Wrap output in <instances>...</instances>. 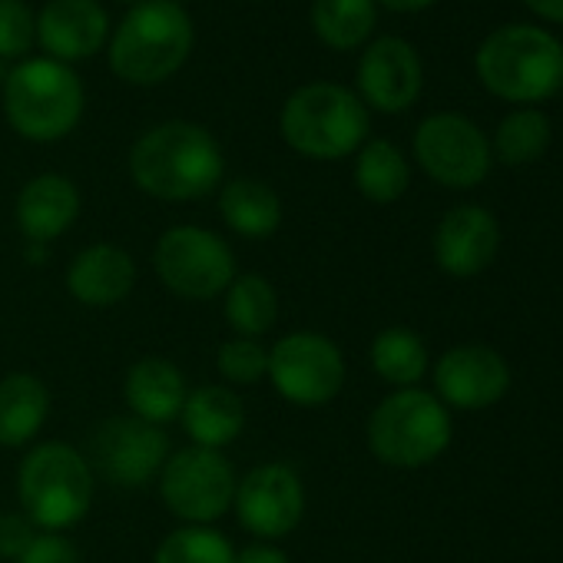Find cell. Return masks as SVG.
I'll list each match as a JSON object with an SVG mask.
<instances>
[{
  "label": "cell",
  "instance_id": "6da1fadb",
  "mask_svg": "<svg viewBox=\"0 0 563 563\" xmlns=\"http://www.w3.org/2000/svg\"><path fill=\"white\" fill-rule=\"evenodd\" d=\"M225 173L216 136L186 120H169L146 130L130 150L133 183L163 202H189L209 196Z\"/></svg>",
  "mask_w": 563,
  "mask_h": 563
},
{
  "label": "cell",
  "instance_id": "7a4b0ae2",
  "mask_svg": "<svg viewBox=\"0 0 563 563\" xmlns=\"http://www.w3.org/2000/svg\"><path fill=\"white\" fill-rule=\"evenodd\" d=\"M474 70L487 93L533 107L563 87V44L547 27L504 24L481 41Z\"/></svg>",
  "mask_w": 563,
  "mask_h": 563
},
{
  "label": "cell",
  "instance_id": "3957f363",
  "mask_svg": "<svg viewBox=\"0 0 563 563\" xmlns=\"http://www.w3.org/2000/svg\"><path fill=\"white\" fill-rule=\"evenodd\" d=\"M192 41L196 31L179 0H140L110 41V67L126 84L153 87L189 60Z\"/></svg>",
  "mask_w": 563,
  "mask_h": 563
},
{
  "label": "cell",
  "instance_id": "277c9868",
  "mask_svg": "<svg viewBox=\"0 0 563 563\" xmlns=\"http://www.w3.org/2000/svg\"><path fill=\"white\" fill-rule=\"evenodd\" d=\"M278 130L282 140L309 159H345L368 140V107L342 84H306L282 107Z\"/></svg>",
  "mask_w": 563,
  "mask_h": 563
},
{
  "label": "cell",
  "instance_id": "5b68a950",
  "mask_svg": "<svg viewBox=\"0 0 563 563\" xmlns=\"http://www.w3.org/2000/svg\"><path fill=\"white\" fill-rule=\"evenodd\" d=\"M18 497L37 530L64 533L93 504V467L67 441L37 444L18 467Z\"/></svg>",
  "mask_w": 563,
  "mask_h": 563
},
{
  "label": "cell",
  "instance_id": "8992f818",
  "mask_svg": "<svg viewBox=\"0 0 563 563\" xmlns=\"http://www.w3.org/2000/svg\"><path fill=\"white\" fill-rule=\"evenodd\" d=\"M4 113L24 140H64L84 117V84L67 64L54 57H31L4 80Z\"/></svg>",
  "mask_w": 563,
  "mask_h": 563
},
{
  "label": "cell",
  "instance_id": "52a82bcc",
  "mask_svg": "<svg viewBox=\"0 0 563 563\" xmlns=\"http://www.w3.org/2000/svg\"><path fill=\"white\" fill-rule=\"evenodd\" d=\"M451 444V411L421 388H398L368 418L372 454L401 471L434 464Z\"/></svg>",
  "mask_w": 563,
  "mask_h": 563
},
{
  "label": "cell",
  "instance_id": "ba28073f",
  "mask_svg": "<svg viewBox=\"0 0 563 563\" xmlns=\"http://www.w3.org/2000/svg\"><path fill=\"white\" fill-rule=\"evenodd\" d=\"M153 268L163 286L186 302L225 296L235 272L232 245L202 225H173L156 239Z\"/></svg>",
  "mask_w": 563,
  "mask_h": 563
},
{
  "label": "cell",
  "instance_id": "9c48e42d",
  "mask_svg": "<svg viewBox=\"0 0 563 563\" xmlns=\"http://www.w3.org/2000/svg\"><path fill=\"white\" fill-rule=\"evenodd\" d=\"M265 378L296 408H325L345 388V358L329 335L292 332L268 349Z\"/></svg>",
  "mask_w": 563,
  "mask_h": 563
},
{
  "label": "cell",
  "instance_id": "30bf717a",
  "mask_svg": "<svg viewBox=\"0 0 563 563\" xmlns=\"http://www.w3.org/2000/svg\"><path fill=\"white\" fill-rule=\"evenodd\" d=\"M235 471L225 454L209 448H183L159 471V497L173 517L192 527H209L229 514L235 500Z\"/></svg>",
  "mask_w": 563,
  "mask_h": 563
},
{
  "label": "cell",
  "instance_id": "8fae6325",
  "mask_svg": "<svg viewBox=\"0 0 563 563\" xmlns=\"http://www.w3.org/2000/svg\"><path fill=\"white\" fill-rule=\"evenodd\" d=\"M415 159L434 183L471 189L490 169V140L461 113H431L415 130Z\"/></svg>",
  "mask_w": 563,
  "mask_h": 563
},
{
  "label": "cell",
  "instance_id": "7c38bea8",
  "mask_svg": "<svg viewBox=\"0 0 563 563\" xmlns=\"http://www.w3.org/2000/svg\"><path fill=\"white\" fill-rule=\"evenodd\" d=\"M235 517L258 540L289 537L306 517V487L289 464H258L235 484Z\"/></svg>",
  "mask_w": 563,
  "mask_h": 563
},
{
  "label": "cell",
  "instance_id": "4fadbf2b",
  "mask_svg": "<svg viewBox=\"0 0 563 563\" xmlns=\"http://www.w3.org/2000/svg\"><path fill=\"white\" fill-rule=\"evenodd\" d=\"M93 467L117 487H143L159 477L169 457V438L163 428L133 415L110 418L93 431L90 441Z\"/></svg>",
  "mask_w": 563,
  "mask_h": 563
},
{
  "label": "cell",
  "instance_id": "5bb4252c",
  "mask_svg": "<svg viewBox=\"0 0 563 563\" xmlns=\"http://www.w3.org/2000/svg\"><path fill=\"white\" fill-rule=\"evenodd\" d=\"M434 388L444 408L484 411L507 395L510 368L487 345H454L434 365Z\"/></svg>",
  "mask_w": 563,
  "mask_h": 563
},
{
  "label": "cell",
  "instance_id": "9a60e30c",
  "mask_svg": "<svg viewBox=\"0 0 563 563\" xmlns=\"http://www.w3.org/2000/svg\"><path fill=\"white\" fill-rule=\"evenodd\" d=\"M424 87L418 51L405 37H378L358 60V97L382 113L408 110Z\"/></svg>",
  "mask_w": 563,
  "mask_h": 563
},
{
  "label": "cell",
  "instance_id": "2e32d148",
  "mask_svg": "<svg viewBox=\"0 0 563 563\" xmlns=\"http://www.w3.org/2000/svg\"><path fill=\"white\" fill-rule=\"evenodd\" d=\"M500 249V225L484 206H454L434 229V262L454 278L481 275Z\"/></svg>",
  "mask_w": 563,
  "mask_h": 563
},
{
  "label": "cell",
  "instance_id": "e0dca14e",
  "mask_svg": "<svg viewBox=\"0 0 563 563\" xmlns=\"http://www.w3.org/2000/svg\"><path fill=\"white\" fill-rule=\"evenodd\" d=\"M110 34V18L100 0H51L37 14V41L47 57L70 64L93 57Z\"/></svg>",
  "mask_w": 563,
  "mask_h": 563
},
{
  "label": "cell",
  "instance_id": "ac0fdd59",
  "mask_svg": "<svg viewBox=\"0 0 563 563\" xmlns=\"http://www.w3.org/2000/svg\"><path fill=\"white\" fill-rule=\"evenodd\" d=\"M136 286V262L123 245L93 242L74 255L67 268V289L80 306L113 309L130 299Z\"/></svg>",
  "mask_w": 563,
  "mask_h": 563
},
{
  "label": "cell",
  "instance_id": "d6986e66",
  "mask_svg": "<svg viewBox=\"0 0 563 563\" xmlns=\"http://www.w3.org/2000/svg\"><path fill=\"white\" fill-rule=\"evenodd\" d=\"M80 216V189L60 173L34 176L18 196V229L27 242L47 245L64 235Z\"/></svg>",
  "mask_w": 563,
  "mask_h": 563
},
{
  "label": "cell",
  "instance_id": "ffe728a7",
  "mask_svg": "<svg viewBox=\"0 0 563 563\" xmlns=\"http://www.w3.org/2000/svg\"><path fill=\"white\" fill-rule=\"evenodd\" d=\"M186 378L169 358H140L123 382V398L130 415L156 428L179 418L186 405Z\"/></svg>",
  "mask_w": 563,
  "mask_h": 563
},
{
  "label": "cell",
  "instance_id": "44dd1931",
  "mask_svg": "<svg viewBox=\"0 0 563 563\" xmlns=\"http://www.w3.org/2000/svg\"><path fill=\"white\" fill-rule=\"evenodd\" d=\"M183 431L192 438V448L222 451L232 444L245 428V408L239 395L225 385H202L186 395V405L179 411Z\"/></svg>",
  "mask_w": 563,
  "mask_h": 563
},
{
  "label": "cell",
  "instance_id": "7402d4cb",
  "mask_svg": "<svg viewBox=\"0 0 563 563\" xmlns=\"http://www.w3.org/2000/svg\"><path fill=\"white\" fill-rule=\"evenodd\" d=\"M51 415V391L37 375L14 372L0 378V444H31Z\"/></svg>",
  "mask_w": 563,
  "mask_h": 563
},
{
  "label": "cell",
  "instance_id": "603a6c76",
  "mask_svg": "<svg viewBox=\"0 0 563 563\" xmlns=\"http://www.w3.org/2000/svg\"><path fill=\"white\" fill-rule=\"evenodd\" d=\"M219 212L225 225L242 239H268L282 225V199L262 179H232L219 192Z\"/></svg>",
  "mask_w": 563,
  "mask_h": 563
},
{
  "label": "cell",
  "instance_id": "cb8c5ba5",
  "mask_svg": "<svg viewBox=\"0 0 563 563\" xmlns=\"http://www.w3.org/2000/svg\"><path fill=\"white\" fill-rule=\"evenodd\" d=\"M278 296L268 278L242 272L225 289V322L239 339H262L275 329Z\"/></svg>",
  "mask_w": 563,
  "mask_h": 563
},
{
  "label": "cell",
  "instance_id": "d4e9b609",
  "mask_svg": "<svg viewBox=\"0 0 563 563\" xmlns=\"http://www.w3.org/2000/svg\"><path fill=\"white\" fill-rule=\"evenodd\" d=\"M411 169L391 140H365L355 159V186L368 202H395L408 192Z\"/></svg>",
  "mask_w": 563,
  "mask_h": 563
},
{
  "label": "cell",
  "instance_id": "484cf974",
  "mask_svg": "<svg viewBox=\"0 0 563 563\" xmlns=\"http://www.w3.org/2000/svg\"><path fill=\"white\" fill-rule=\"evenodd\" d=\"M372 368L395 388H418V382L428 375V345L418 332L391 325L372 342Z\"/></svg>",
  "mask_w": 563,
  "mask_h": 563
},
{
  "label": "cell",
  "instance_id": "4316f807",
  "mask_svg": "<svg viewBox=\"0 0 563 563\" xmlns=\"http://www.w3.org/2000/svg\"><path fill=\"white\" fill-rule=\"evenodd\" d=\"M378 24L375 0H316L312 27L332 51H355L368 44Z\"/></svg>",
  "mask_w": 563,
  "mask_h": 563
},
{
  "label": "cell",
  "instance_id": "83f0119b",
  "mask_svg": "<svg viewBox=\"0 0 563 563\" xmlns=\"http://www.w3.org/2000/svg\"><path fill=\"white\" fill-rule=\"evenodd\" d=\"M550 146V120L537 107H520L507 113L494 133V153L507 166H527L540 159Z\"/></svg>",
  "mask_w": 563,
  "mask_h": 563
},
{
  "label": "cell",
  "instance_id": "f1b7e54d",
  "mask_svg": "<svg viewBox=\"0 0 563 563\" xmlns=\"http://www.w3.org/2000/svg\"><path fill=\"white\" fill-rule=\"evenodd\" d=\"M235 547L212 527H179L166 533L153 553V563H232Z\"/></svg>",
  "mask_w": 563,
  "mask_h": 563
},
{
  "label": "cell",
  "instance_id": "f546056e",
  "mask_svg": "<svg viewBox=\"0 0 563 563\" xmlns=\"http://www.w3.org/2000/svg\"><path fill=\"white\" fill-rule=\"evenodd\" d=\"M216 368L229 385H258L268 375V349L258 339H229L216 352Z\"/></svg>",
  "mask_w": 563,
  "mask_h": 563
},
{
  "label": "cell",
  "instance_id": "4dcf8cb0",
  "mask_svg": "<svg viewBox=\"0 0 563 563\" xmlns=\"http://www.w3.org/2000/svg\"><path fill=\"white\" fill-rule=\"evenodd\" d=\"M37 41V14L24 0H0V57H24Z\"/></svg>",
  "mask_w": 563,
  "mask_h": 563
},
{
  "label": "cell",
  "instance_id": "1f68e13d",
  "mask_svg": "<svg viewBox=\"0 0 563 563\" xmlns=\"http://www.w3.org/2000/svg\"><path fill=\"white\" fill-rule=\"evenodd\" d=\"M18 563H80V553L70 537L54 530H37V537L18 556Z\"/></svg>",
  "mask_w": 563,
  "mask_h": 563
},
{
  "label": "cell",
  "instance_id": "d6a6232c",
  "mask_svg": "<svg viewBox=\"0 0 563 563\" xmlns=\"http://www.w3.org/2000/svg\"><path fill=\"white\" fill-rule=\"evenodd\" d=\"M37 537L34 520L24 510H4L0 514V560H14L31 547V540Z\"/></svg>",
  "mask_w": 563,
  "mask_h": 563
},
{
  "label": "cell",
  "instance_id": "836d02e7",
  "mask_svg": "<svg viewBox=\"0 0 563 563\" xmlns=\"http://www.w3.org/2000/svg\"><path fill=\"white\" fill-rule=\"evenodd\" d=\"M232 563H289V556H286V550L268 540H255V543H245L242 550H235Z\"/></svg>",
  "mask_w": 563,
  "mask_h": 563
},
{
  "label": "cell",
  "instance_id": "e575fe53",
  "mask_svg": "<svg viewBox=\"0 0 563 563\" xmlns=\"http://www.w3.org/2000/svg\"><path fill=\"white\" fill-rule=\"evenodd\" d=\"M523 4L537 18H547L550 24H563V0H523Z\"/></svg>",
  "mask_w": 563,
  "mask_h": 563
},
{
  "label": "cell",
  "instance_id": "d590c367",
  "mask_svg": "<svg viewBox=\"0 0 563 563\" xmlns=\"http://www.w3.org/2000/svg\"><path fill=\"white\" fill-rule=\"evenodd\" d=\"M378 4H385L391 11H424L434 4V0H378Z\"/></svg>",
  "mask_w": 563,
  "mask_h": 563
},
{
  "label": "cell",
  "instance_id": "8d00e7d4",
  "mask_svg": "<svg viewBox=\"0 0 563 563\" xmlns=\"http://www.w3.org/2000/svg\"><path fill=\"white\" fill-rule=\"evenodd\" d=\"M130 4H140V0H130Z\"/></svg>",
  "mask_w": 563,
  "mask_h": 563
}]
</instances>
